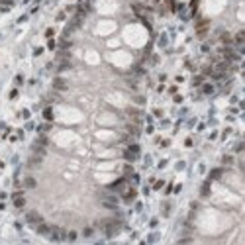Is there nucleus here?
Segmentation results:
<instances>
[{
    "mask_svg": "<svg viewBox=\"0 0 245 245\" xmlns=\"http://www.w3.org/2000/svg\"><path fill=\"white\" fill-rule=\"evenodd\" d=\"M28 222L30 223H41V218L37 216V212H30V214H28Z\"/></svg>",
    "mask_w": 245,
    "mask_h": 245,
    "instance_id": "f257e3e1",
    "label": "nucleus"
},
{
    "mask_svg": "<svg viewBox=\"0 0 245 245\" xmlns=\"http://www.w3.org/2000/svg\"><path fill=\"white\" fill-rule=\"evenodd\" d=\"M14 204L18 206V208H22V206H24V196H20V194H16V196H14Z\"/></svg>",
    "mask_w": 245,
    "mask_h": 245,
    "instance_id": "f03ea898",
    "label": "nucleus"
},
{
    "mask_svg": "<svg viewBox=\"0 0 245 245\" xmlns=\"http://www.w3.org/2000/svg\"><path fill=\"white\" fill-rule=\"evenodd\" d=\"M134 198H135V190H130V192L126 194V198H124V200H126V202H131Z\"/></svg>",
    "mask_w": 245,
    "mask_h": 245,
    "instance_id": "7ed1b4c3",
    "label": "nucleus"
},
{
    "mask_svg": "<svg viewBox=\"0 0 245 245\" xmlns=\"http://www.w3.org/2000/svg\"><path fill=\"white\" fill-rule=\"evenodd\" d=\"M26 186H28V188H34V186H35V180H34V178H26Z\"/></svg>",
    "mask_w": 245,
    "mask_h": 245,
    "instance_id": "20e7f679",
    "label": "nucleus"
},
{
    "mask_svg": "<svg viewBox=\"0 0 245 245\" xmlns=\"http://www.w3.org/2000/svg\"><path fill=\"white\" fill-rule=\"evenodd\" d=\"M55 86H59V88L63 90V88H65V82H63V81H55Z\"/></svg>",
    "mask_w": 245,
    "mask_h": 245,
    "instance_id": "39448f33",
    "label": "nucleus"
},
{
    "mask_svg": "<svg viewBox=\"0 0 245 245\" xmlns=\"http://www.w3.org/2000/svg\"><path fill=\"white\" fill-rule=\"evenodd\" d=\"M84 235H86V237H88V235H92V227H86V230H84Z\"/></svg>",
    "mask_w": 245,
    "mask_h": 245,
    "instance_id": "423d86ee",
    "label": "nucleus"
}]
</instances>
